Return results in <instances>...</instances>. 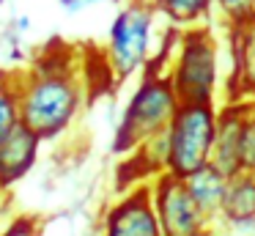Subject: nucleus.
Segmentation results:
<instances>
[{
    "label": "nucleus",
    "mask_w": 255,
    "mask_h": 236,
    "mask_svg": "<svg viewBox=\"0 0 255 236\" xmlns=\"http://www.w3.org/2000/svg\"><path fill=\"white\" fill-rule=\"evenodd\" d=\"M214 11L228 27L255 22V0H214Z\"/></svg>",
    "instance_id": "2eb2a0df"
},
{
    "label": "nucleus",
    "mask_w": 255,
    "mask_h": 236,
    "mask_svg": "<svg viewBox=\"0 0 255 236\" xmlns=\"http://www.w3.org/2000/svg\"><path fill=\"white\" fill-rule=\"evenodd\" d=\"M165 71L181 102H214L220 58L209 27H184L176 36V49L170 52V66Z\"/></svg>",
    "instance_id": "7ed1b4c3"
},
{
    "label": "nucleus",
    "mask_w": 255,
    "mask_h": 236,
    "mask_svg": "<svg viewBox=\"0 0 255 236\" xmlns=\"http://www.w3.org/2000/svg\"><path fill=\"white\" fill-rule=\"evenodd\" d=\"M253 104L255 99H231L217 118V140L211 162L220 170H225L228 176L242 173V126Z\"/></svg>",
    "instance_id": "6e6552de"
},
{
    "label": "nucleus",
    "mask_w": 255,
    "mask_h": 236,
    "mask_svg": "<svg viewBox=\"0 0 255 236\" xmlns=\"http://www.w3.org/2000/svg\"><path fill=\"white\" fill-rule=\"evenodd\" d=\"M102 236H162L154 187L140 181L118 195L102 217Z\"/></svg>",
    "instance_id": "0eeeda50"
},
{
    "label": "nucleus",
    "mask_w": 255,
    "mask_h": 236,
    "mask_svg": "<svg viewBox=\"0 0 255 236\" xmlns=\"http://www.w3.org/2000/svg\"><path fill=\"white\" fill-rule=\"evenodd\" d=\"M178 104H181V99H178L167 71H159L154 63L145 66L143 77H140V85L129 96L124 115L118 121L113 151L132 154L140 143H145L148 137L167 129Z\"/></svg>",
    "instance_id": "f03ea898"
},
{
    "label": "nucleus",
    "mask_w": 255,
    "mask_h": 236,
    "mask_svg": "<svg viewBox=\"0 0 255 236\" xmlns=\"http://www.w3.org/2000/svg\"><path fill=\"white\" fill-rule=\"evenodd\" d=\"M217 118L220 110L214 102H181L173 115L167 135H170V162L167 173L189 176L200 165L211 162L217 140Z\"/></svg>",
    "instance_id": "39448f33"
},
{
    "label": "nucleus",
    "mask_w": 255,
    "mask_h": 236,
    "mask_svg": "<svg viewBox=\"0 0 255 236\" xmlns=\"http://www.w3.org/2000/svg\"><path fill=\"white\" fill-rule=\"evenodd\" d=\"M85 102L83 82L69 66H44L19 74V107L22 124L44 140L58 137L80 115Z\"/></svg>",
    "instance_id": "f257e3e1"
},
{
    "label": "nucleus",
    "mask_w": 255,
    "mask_h": 236,
    "mask_svg": "<svg viewBox=\"0 0 255 236\" xmlns=\"http://www.w3.org/2000/svg\"><path fill=\"white\" fill-rule=\"evenodd\" d=\"M39 220L36 217H30V214H25V217H17L11 225H8L6 231L0 236H39Z\"/></svg>",
    "instance_id": "f3484780"
},
{
    "label": "nucleus",
    "mask_w": 255,
    "mask_h": 236,
    "mask_svg": "<svg viewBox=\"0 0 255 236\" xmlns=\"http://www.w3.org/2000/svg\"><path fill=\"white\" fill-rule=\"evenodd\" d=\"M159 16L154 0H127L116 14L107 36V66L116 80L143 71L151 63L154 22Z\"/></svg>",
    "instance_id": "20e7f679"
},
{
    "label": "nucleus",
    "mask_w": 255,
    "mask_h": 236,
    "mask_svg": "<svg viewBox=\"0 0 255 236\" xmlns=\"http://www.w3.org/2000/svg\"><path fill=\"white\" fill-rule=\"evenodd\" d=\"M242 170L255 173V104L242 126Z\"/></svg>",
    "instance_id": "dca6fc26"
},
{
    "label": "nucleus",
    "mask_w": 255,
    "mask_h": 236,
    "mask_svg": "<svg viewBox=\"0 0 255 236\" xmlns=\"http://www.w3.org/2000/svg\"><path fill=\"white\" fill-rule=\"evenodd\" d=\"M28 27H30V19H28V16H19V19H17V30L25 33Z\"/></svg>",
    "instance_id": "6ab92c4d"
},
{
    "label": "nucleus",
    "mask_w": 255,
    "mask_h": 236,
    "mask_svg": "<svg viewBox=\"0 0 255 236\" xmlns=\"http://www.w3.org/2000/svg\"><path fill=\"white\" fill-rule=\"evenodd\" d=\"M233 49L231 99H255V22L228 27Z\"/></svg>",
    "instance_id": "9d476101"
},
{
    "label": "nucleus",
    "mask_w": 255,
    "mask_h": 236,
    "mask_svg": "<svg viewBox=\"0 0 255 236\" xmlns=\"http://www.w3.org/2000/svg\"><path fill=\"white\" fill-rule=\"evenodd\" d=\"M154 5L173 27L206 25L214 14V0H154Z\"/></svg>",
    "instance_id": "ddd939ff"
},
{
    "label": "nucleus",
    "mask_w": 255,
    "mask_h": 236,
    "mask_svg": "<svg viewBox=\"0 0 255 236\" xmlns=\"http://www.w3.org/2000/svg\"><path fill=\"white\" fill-rule=\"evenodd\" d=\"M39 236H47V234H44V228H39Z\"/></svg>",
    "instance_id": "412c9836"
},
{
    "label": "nucleus",
    "mask_w": 255,
    "mask_h": 236,
    "mask_svg": "<svg viewBox=\"0 0 255 236\" xmlns=\"http://www.w3.org/2000/svg\"><path fill=\"white\" fill-rule=\"evenodd\" d=\"M44 137L36 135L30 126L17 124L11 132L0 137V187L6 190L14 181H19L36 165L39 146Z\"/></svg>",
    "instance_id": "1a4fd4ad"
},
{
    "label": "nucleus",
    "mask_w": 255,
    "mask_h": 236,
    "mask_svg": "<svg viewBox=\"0 0 255 236\" xmlns=\"http://www.w3.org/2000/svg\"><path fill=\"white\" fill-rule=\"evenodd\" d=\"M184 181H187V190L192 192V198L198 201V206L211 220L220 217L222 203H225V195H228V184H231V176L225 170H220L214 162H206L198 170H192L189 176H184Z\"/></svg>",
    "instance_id": "9b49d317"
},
{
    "label": "nucleus",
    "mask_w": 255,
    "mask_h": 236,
    "mask_svg": "<svg viewBox=\"0 0 255 236\" xmlns=\"http://www.w3.org/2000/svg\"><path fill=\"white\" fill-rule=\"evenodd\" d=\"M151 187L162 223V236H217L214 220L198 206L181 176L165 170L151 179Z\"/></svg>",
    "instance_id": "423d86ee"
},
{
    "label": "nucleus",
    "mask_w": 255,
    "mask_h": 236,
    "mask_svg": "<svg viewBox=\"0 0 255 236\" xmlns=\"http://www.w3.org/2000/svg\"><path fill=\"white\" fill-rule=\"evenodd\" d=\"M242 220H255V173H247V170L231 176L225 203L214 225L222 228L228 223H242Z\"/></svg>",
    "instance_id": "f8f14e48"
},
{
    "label": "nucleus",
    "mask_w": 255,
    "mask_h": 236,
    "mask_svg": "<svg viewBox=\"0 0 255 236\" xmlns=\"http://www.w3.org/2000/svg\"><path fill=\"white\" fill-rule=\"evenodd\" d=\"M0 5H3V0H0Z\"/></svg>",
    "instance_id": "4be33fe9"
},
{
    "label": "nucleus",
    "mask_w": 255,
    "mask_h": 236,
    "mask_svg": "<svg viewBox=\"0 0 255 236\" xmlns=\"http://www.w3.org/2000/svg\"><path fill=\"white\" fill-rule=\"evenodd\" d=\"M94 3H121V0H94Z\"/></svg>",
    "instance_id": "aec40b11"
},
{
    "label": "nucleus",
    "mask_w": 255,
    "mask_h": 236,
    "mask_svg": "<svg viewBox=\"0 0 255 236\" xmlns=\"http://www.w3.org/2000/svg\"><path fill=\"white\" fill-rule=\"evenodd\" d=\"M22 124L19 107V74H0V137Z\"/></svg>",
    "instance_id": "4468645a"
},
{
    "label": "nucleus",
    "mask_w": 255,
    "mask_h": 236,
    "mask_svg": "<svg viewBox=\"0 0 255 236\" xmlns=\"http://www.w3.org/2000/svg\"><path fill=\"white\" fill-rule=\"evenodd\" d=\"M58 3H61L66 11L74 14V11H85L88 5H94V0H58Z\"/></svg>",
    "instance_id": "a211bd4d"
}]
</instances>
